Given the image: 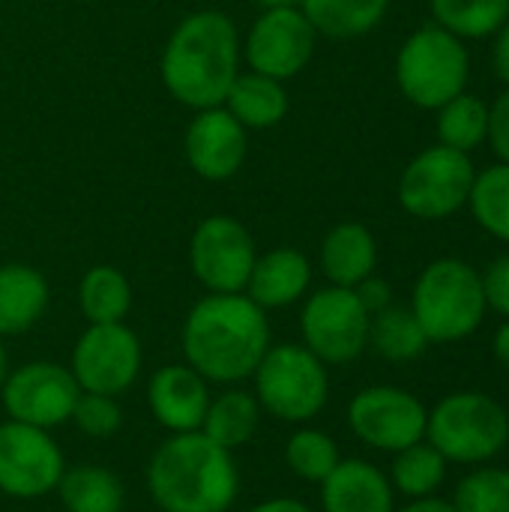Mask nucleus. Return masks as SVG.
Segmentation results:
<instances>
[{
	"label": "nucleus",
	"instance_id": "nucleus-1",
	"mask_svg": "<svg viewBox=\"0 0 509 512\" xmlns=\"http://www.w3.org/2000/svg\"><path fill=\"white\" fill-rule=\"evenodd\" d=\"M186 366L210 384H240L252 378L270 348L267 312L246 294L201 297L180 333Z\"/></svg>",
	"mask_w": 509,
	"mask_h": 512
},
{
	"label": "nucleus",
	"instance_id": "nucleus-2",
	"mask_svg": "<svg viewBox=\"0 0 509 512\" xmlns=\"http://www.w3.org/2000/svg\"><path fill=\"white\" fill-rule=\"evenodd\" d=\"M240 57L243 48L234 18L219 9H198L171 30L159 75L171 99L201 111L225 102L240 72Z\"/></svg>",
	"mask_w": 509,
	"mask_h": 512
},
{
	"label": "nucleus",
	"instance_id": "nucleus-3",
	"mask_svg": "<svg viewBox=\"0 0 509 512\" xmlns=\"http://www.w3.org/2000/svg\"><path fill=\"white\" fill-rule=\"evenodd\" d=\"M147 489L162 512H228L240 474L234 453L201 432L171 435L147 465Z\"/></svg>",
	"mask_w": 509,
	"mask_h": 512
},
{
	"label": "nucleus",
	"instance_id": "nucleus-4",
	"mask_svg": "<svg viewBox=\"0 0 509 512\" xmlns=\"http://www.w3.org/2000/svg\"><path fill=\"white\" fill-rule=\"evenodd\" d=\"M411 312L435 345H453L474 336L489 312L480 273L462 258L432 261L414 282Z\"/></svg>",
	"mask_w": 509,
	"mask_h": 512
},
{
	"label": "nucleus",
	"instance_id": "nucleus-5",
	"mask_svg": "<svg viewBox=\"0 0 509 512\" xmlns=\"http://www.w3.org/2000/svg\"><path fill=\"white\" fill-rule=\"evenodd\" d=\"M426 441L456 465H486L509 444V414L480 390L444 396L426 423Z\"/></svg>",
	"mask_w": 509,
	"mask_h": 512
},
{
	"label": "nucleus",
	"instance_id": "nucleus-6",
	"mask_svg": "<svg viewBox=\"0 0 509 512\" xmlns=\"http://www.w3.org/2000/svg\"><path fill=\"white\" fill-rule=\"evenodd\" d=\"M471 72L468 48L459 36L438 24L414 30L396 57V81L408 102L438 111L453 96L465 93Z\"/></svg>",
	"mask_w": 509,
	"mask_h": 512
},
{
	"label": "nucleus",
	"instance_id": "nucleus-7",
	"mask_svg": "<svg viewBox=\"0 0 509 512\" xmlns=\"http://www.w3.org/2000/svg\"><path fill=\"white\" fill-rule=\"evenodd\" d=\"M261 411L285 423L315 420L330 399L327 366L306 345H270L252 372Z\"/></svg>",
	"mask_w": 509,
	"mask_h": 512
},
{
	"label": "nucleus",
	"instance_id": "nucleus-8",
	"mask_svg": "<svg viewBox=\"0 0 509 512\" xmlns=\"http://www.w3.org/2000/svg\"><path fill=\"white\" fill-rule=\"evenodd\" d=\"M474 165L468 153L435 144L414 156L399 177V204L426 222L447 219L468 204L474 186Z\"/></svg>",
	"mask_w": 509,
	"mask_h": 512
},
{
	"label": "nucleus",
	"instance_id": "nucleus-9",
	"mask_svg": "<svg viewBox=\"0 0 509 512\" xmlns=\"http://www.w3.org/2000/svg\"><path fill=\"white\" fill-rule=\"evenodd\" d=\"M372 315L354 288L327 285L315 291L300 312L303 345L324 366H345L369 348Z\"/></svg>",
	"mask_w": 509,
	"mask_h": 512
},
{
	"label": "nucleus",
	"instance_id": "nucleus-10",
	"mask_svg": "<svg viewBox=\"0 0 509 512\" xmlns=\"http://www.w3.org/2000/svg\"><path fill=\"white\" fill-rule=\"evenodd\" d=\"M255 258V240L249 228L234 216H207L192 231L189 267L207 294H243Z\"/></svg>",
	"mask_w": 509,
	"mask_h": 512
},
{
	"label": "nucleus",
	"instance_id": "nucleus-11",
	"mask_svg": "<svg viewBox=\"0 0 509 512\" xmlns=\"http://www.w3.org/2000/svg\"><path fill=\"white\" fill-rule=\"evenodd\" d=\"M141 363L144 351L132 327H126L123 321L90 324L72 348L69 372L81 393L120 396L138 381Z\"/></svg>",
	"mask_w": 509,
	"mask_h": 512
},
{
	"label": "nucleus",
	"instance_id": "nucleus-12",
	"mask_svg": "<svg viewBox=\"0 0 509 512\" xmlns=\"http://www.w3.org/2000/svg\"><path fill=\"white\" fill-rule=\"evenodd\" d=\"M429 408L408 390L378 384L348 402V426L357 441L381 453H399L426 441Z\"/></svg>",
	"mask_w": 509,
	"mask_h": 512
},
{
	"label": "nucleus",
	"instance_id": "nucleus-13",
	"mask_svg": "<svg viewBox=\"0 0 509 512\" xmlns=\"http://www.w3.org/2000/svg\"><path fill=\"white\" fill-rule=\"evenodd\" d=\"M66 471L63 453L48 429L15 420L0 423V492L15 501H36L57 489Z\"/></svg>",
	"mask_w": 509,
	"mask_h": 512
},
{
	"label": "nucleus",
	"instance_id": "nucleus-14",
	"mask_svg": "<svg viewBox=\"0 0 509 512\" xmlns=\"http://www.w3.org/2000/svg\"><path fill=\"white\" fill-rule=\"evenodd\" d=\"M78 396L81 387L75 384L72 372L45 360L18 366L6 375L0 387L3 411L9 414V420L48 432L72 420Z\"/></svg>",
	"mask_w": 509,
	"mask_h": 512
},
{
	"label": "nucleus",
	"instance_id": "nucleus-15",
	"mask_svg": "<svg viewBox=\"0 0 509 512\" xmlns=\"http://www.w3.org/2000/svg\"><path fill=\"white\" fill-rule=\"evenodd\" d=\"M315 42L318 33L300 6L264 9L243 39V57L252 72L288 81L309 66L315 57Z\"/></svg>",
	"mask_w": 509,
	"mask_h": 512
},
{
	"label": "nucleus",
	"instance_id": "nucleus-16",
	"mask_svg": "<svg viewBox=\"0 0 509 512\" xmlns=\"http://www.w3.org/2000/svg\"><path fill=\"white\" fill-rule=\"evenodd\" d=\"M249 129H243L225 105L195 111L183 135L189 168L207 183H225L240 174L249 153Z\"/></svg>",
	"mask_w": 509,
	"mask_h": 512
},
{
	"label": "nucleus",
	"instance_id": "nucleus-17",
	"mask_svg": "<svg viewBox=\"0 0 509 512\" xmlns=\"http://www.w3.org/2000/svg\"><path fill=\"white\" fill-rule=\"evenodd\" d=\"M210 381L201 378L192 366L186 363H171L162 366L150 375L147 384V405L150 414L162 429L171 435H186V432H201L207 405H210Z\"/></svg>",
	"mask_w": 509,
	"mask_h": 512
},
{
	"label": "nucleus",
	"instance_id": "nucleus-18",
	"mask_svg": "<svg viewBox=\"0 0 509 512\" xmlns=\"http://www.w3.org/2000/svg\"><path fill=\"white\" fill-rule=\"evenodd\" d=\"M324 512H396V492L381 468L366 459H342L321 483Z\"/></svg>",
	"mask_w": 509,
	"mask_h": 512
},
{
	"label": "nucleus",
	"instance_id": "nucleus-19",
	"mask_svg": "<svg viewBox=\"0 0 509 512\" xmlns=\"http://www.w3.org/2000/svg\"><path fill=\"white\" fill-rule=\"evenodd\" d=\"M309 285H312V261L300 249L279 246L255 258L243 294L255 300L264 312H270L303 300Z\"/></svg>",
	"mask_w": 509,
	"mask_h": 512
},
{
	"label": "nucleus",
	"instance_id": "nucleus-20",
	"mask_svg": "<svg viewBox=\"0 0 509 512\" xmlns=\"http://www.w3.org/2000/svg\"><path fill=\"white\" fill-rule=\"evenodd\" d=\"M378 243L372 231L360 222H339L321 240V270L330 285L357 288L375 273Z\"/></svg>",
	"mask_w": 509,
	"mask_h": 512
},
{
	"label": "nucleus",
	"instance_id": "nucleus-21",
	"mask_svg": "<svg viewBox=\"0 0 509 512\" xmlns=\"http://www.w3.org/2000/svg\"><path fill=\"white\" fill-rule=\"evenodd\" d=\"M48 279L27 264L0 267V336L27 333L48 309Z\"/></svg>",
	"mask_w": 509,
	"mask_h": 512
},
{
	"label": "nucleus",
	"instance_id": "nucleus-22",
	"mask_svg": "<svg viewBox=\"0 0 509 512\" xmlns=\"http://www.w3.org/2000/svg\"><path fill=\"white\" fill-rule=\"evenodd\" d=\"M222 105L243 129H273L285 120L291 102L285 93V81L249 69V72H237Z\"/></svg>",
	"mask_w": 509,
	"mask_h": 512
},
{
	"label": "nucleus",
	"instance_id": "nucleus-23",
	"mask_svg": "<svg viewBox=\"0 0 509 512\" xmlns=\"http://www.w3.org/2000/svg\"><path fill=\"white\" fill-rule=\"evenodd\" d=\"M261 414L264 411H261L255 393L231 387V390L219 393L216 399H210L204 423H201V435H207L213 444L234 453L255 438V432L261 426Z\"/></svg>",
	"mask_w": 509,
	"mask_h": 512
},
{
	"label": "nucleus",
	"instance_id": "nucleus-24",
	"mask_svg": "<svg viewBox=\"0 0 509 512\" xmlns=\"http://www.w3.org/2000/svg\"><path fill=\"white\" fill-rule=\"evenodd\" d=\"M54 492L66 512H120L126 504L120 477L99 465L66 468Z\"/></svg>",
	"mask_w": 509,
	"mask_h": 512
},
{
	"label": "nucleus",
	"instance_id": "nucleus-25",
	"mask_svg": "<svg viewBox=\"0 0 509 512\" xmlns=\"http://www.w3.org/2000/svg\"><path fill=\"white\" fill-rule=\"evenodd\" d=\"M390 0H300L315 33L330 39H354L381 24Z\"/></svg>",
	"mask_w": 509,
	"mask_h": 512
},
{
	"label": "nucleus",
	"instance_id": "nucleus-26",
	"mask_svg": "<svg viewBox=\"0 0 509 512\" xmlns=\"http://www.w3.org/2000/svg\"><path fill=\"white\" fill-rule=\"evenodd\" d=\"M78 306L87 324H120L132 309V285L123 270L111 264H96L81 276Z\"/></svg>",
	"mask_w": 509,
	"mask_h": 512
},
{
	"label": "nucleus",
	"instance_id": "nucleus-27",
	"mask_svg": "<svg viewBox=\"0 0 509 512\" xmlns=\"http://www.w3.org/2000/svg\"><path fill=\"white\" fill-rule=\"evenodd\" d=\"M447 465L450 462L429 441H420L414 447L393 453V465H390L387 480H390L393 492L405 495L408 501L432 498L447 480Z\"/></svg>",
	"mask_w": 509,
	"mask_h": 512
},
{
	"label": "nucleus",
	"instance_id": "nucleus-28",
	"mask_svg": "<svg viewBox=\"0 0 509 512\" xmlns=\"http://www.w3.org/2000/svg\"><path fill=\"white\" fill-rule=\"evenodd\" d=\"M369 345L390 363H411V360L423 357L432 342L426 339V333L411 309L387 306L384 312L372 315Z\"/></svg>",
	"mask_w": 509,
	"mask_h": 512
},
{
	"label": "nucleus",
	"instance_id": "nucleus-29",
	"mask_svg": "<svg viewBox=\"0 0 509 512\" xmlns=\"http://www.w3.org/2000/svg\"><path fill=\"white\" fill-rule=\"evenodd\" d=\"M438 144L453 147L459 153H471L486 144L489 135V105L480 96L459 93L447 105L438 108Z\"/></svg>",
	"mask_w": 509,
	"mask_h": 512
},
{
	"label": "nucleus",
	"instance_id": "nucleus-30",
	"mask_svg": "<svg viewBox=\"0 0 509 512\" xmlns=\"http://www.w3.org/2000/svg\"><path fill=\"white\" fill-rule=\"evenodd\" d=\"M435 24L459 39L498 33L509 18V0H429Z\"/></svg>",
	"mask_w": 509,
	"mask_h": 512
},
{
	"label": "nucleus",
	"instance_id": "nucleus-31",
	"mask_svg": "<svg viewBox=\"0 0 509 512\" xmlns=\"http://www.w3.org/2000/svg\"><path fill=\"white\" fill-rule=\"evenodd\" d=\"M471 213L483 231L509 243V165L498 162L474 177L468 195Z\"/></svg>",
	"mask_w": 509,
	"mask_h": 512
},
{
	"label": "nucleus",
	"instance_id": "nucleus-32",
	"mask_svg": "<svg viewBox=\"0 0 509 512\" xmlns=\"http://www.w3.org/2000/svg\"><path fill=\"white\" fill-rule=\"evenodd\" d=\"M339 462H342L339 444L321 429L300 426L285 444V465L291 468L294 477H300L306 483L321 486Z\"/></svg>",
	"mask_w": 509,
	"mask_h": 512
},
{
	"label": "nucleus",
	"instance_id": "nucleus-33",
	"mask_svg": "<svg viewBox=\"0 0 509 512\" xmlns=\"http://www.w3.org/2000/svg\"><path fill=\"white\" fill-rule=\"evenodd\" d=\"M450 504L456 512H509V471L477 468L465 474Z\"/></svg>",
	"mask_w": 509,
	"mask_h": 512
},
{
	"label": "nucleus",
	"instance_id": "nucleus-34",
	"mask_svg": "<svg viewBox=\"0 0 509 512\" xmlns=\"http://www.w3.org/2000/svg\"><path fill=\"white\" fill-rule=\"evenodd\" d=\"M72 423L87 435V438H111L123 426V408L117 396H102V393H81L72 411Z\"/></svg>",
	"mask_w": 509,
	"mask_h": 512
},
{
	"label": "nucleus",
	"instance_id": "nucleus-35",
	"mask_svg": "<svg viewBox=\"0 0 509 512\" xmlns=\"http://www.w3.org/2000/svg\"><path fill=\"white\" fill-rule=\"evenodd\" d=\"M480 279H483L486 306L509 318V255H501L498 261H492L486 267V273H480Z\"/></svg>",
	"mask_w": 509,
	"mask_h": 512
},
{
	"label": "nucleus",
	"instance_id": "nucleus-36",
	"mask_svg": "<svg viewBox=\"0 0 509 512\" xmlns=\"http://www.w3.org/2000/svg\"><path fill=\"white\" fill-rule=\"evenodd\" d=\"M486 141L495 150V156L509 165V87L495 99V105H489V135H486Z\"/></svg>",
	"mask_w": 509,
	"mask_h": 512
},
{
	"label": "nucleus",
	"instance_id": "nucleus-37",
	"mask_svg": "<svg viewBox=\"0 0 509 512\" xmlns=\"http://www.w3.org/2000/svg\"><path fill=\"white\" fill-rule=\"evenodd\" d=\"M354 291H357V297H360V303L366 306L369 315H378V312H384L387 306H393V291H390V285H387L384 279H378L375 273H372L369 279H363Z\"/></svg>",
	"mask_w": 509,
	"mask_h": 512
},
{
	"label": "nucleus",
	"instance_id": "nucleus-38",
	"mask_svg": "<svg viewBox=\"0 0 509 512\" xmlns=\"http://www.w3.org/2000/svg\"><path fill=\"white\" fill-rule=\"evenodd\" d=\"M492 63H495V72L498 78L509 87V18L507 24L498 30V39H495V51H492Z\"/></svg>",
	"mask_w": 509,
	"mask_h": 512
},
{
	"label": "nucleus",
	"instance_id": "nucleus-39",
	"mask_svg": "<svg viewBox=\"0 0 509 512\" xmlns=\"http://www.w3.org/2000/svg\"><path fill=\"white\" fill-rule=\"evenodd\" d=\"M249 512H312L303 501L297 498H270V501H261L255 504Z\"/></svg>",
	"mask_w": 509,
	"mask_h": 512
},
{
	"label": "nucleus",
	"instance_id": "nucleus-40",
	"mask_svg": "<svg viewBox=\"0 0 509 512\" xmlns=\"http://www.w3.org/2000/svg\"><path fill=\"white\" fill-rule=\"evenodd\" d=\"M396 512H456V507H453L450 501H444V498L432 495V498H417V501L405 504L402 510H396Z\"/></svg>",
	"mask_w": 509,
	"mask_h": 512
},
{
	"label": "nucleus",
	"instance_id": "nucleus-41",
	"mask_svg": "<svg viewBox=\"0 0 509 512\" xmlns=\"http://www.w3.org/2000/svg\"><path fill=\"white\" fill-rule=\"evenodd\" d=\"M495 357H498V363L509 372V318L498 327V333H495Z\"/></svg>",
	"mask_w": 509,
	"mask_h": 512
},
{
	"label": "nucleus",
	"instance_id": "nucleus-42",
	"mask_svg": "<svg viewBox=\"0 0 509 512\" xmlns=\"http://www.w3.org/2000/svg\"><path fill=\"white\" fill-rule=\"evenodd\" d=\"M255 6H261V12L264 9H288V6H300V0H252Z\"/></svg>",
	"mask_w": 509,
	"mask_h": 512
},
{
	"label": "nucleus",
	"instance_id": "nucleus-43",
	"mask_svg": "<svg viewBox=\"0 0 509 512\" xmlns=\"http://www.w3.org/2000/svg\"><path fill=\"white\" fill-rule=\"evenodd\" d=\"M9 375V357H6V348H3V336H0V387Z\"/></svg>",
	"mask_w": 509,
	"mask_h": 512
}]
</instances>
